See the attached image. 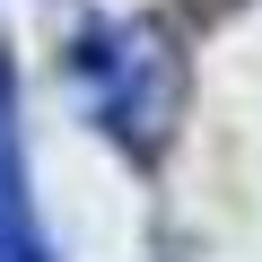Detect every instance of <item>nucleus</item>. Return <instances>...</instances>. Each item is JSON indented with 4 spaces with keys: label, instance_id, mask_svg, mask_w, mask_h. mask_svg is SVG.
Returning <instances> with one entry per match:
<instances>
[{
    "label": "nucleus",
    "instance_id": "obj_1",
    "mask_svg": "<svg viewBox=\"0 0 262 262\" xmlns=\"http://www.w3.org/2000/svg\"><path fill=\"white\" fill-rule=\"evenodd\" d=\"M79 88L131 158H158L184 105V53L158 18H105L79 35Z\"/></svg>",
    "mask_w": 262,
    "mask_h": 262
},
{
    "label": "nucleus",
    "instance_id": "obj_2",
    "mask_svg": "<svg viewBox=\"0 0 262 262\" xmlns=\"http://www.w3.org/2000/svg\"><path fill=\"white\" fill-rule=\"evenodd\" d=\"M0 262H53L44 219H35V201H27V158H18V88H9V61H0Z\"/></svg>",
    "mask_w": 262,
    "mask_h": 262
}]
</instances>
